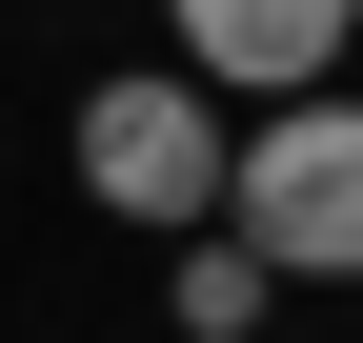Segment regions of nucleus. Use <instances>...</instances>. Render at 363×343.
Masks as SVG:
<instances>
[{
	"mask_svg": "<svg viewBox=\"0 0 363 343\" xmlns=\"http://www.w3.org/2000/svg\"><path fill=\"white\" fill-rule=\"evenodd\" d=\"M222 223L262 242V283H363V101L343 81L262 101V142L222 162Z\"/></svg>",
	"mask_w": 363,
	"mask_h": 343,
	"instance_id": "f257e3e1",
	"label": "nucleus"
},
{
	"mask_svg": "<svg viewBox=\"0 0 363 343\" xmlns=\"http://www.w3.org/2000/svg\"><path fill=\"white\" fill-rule=\"evenodd\" d=\"M222 81H182V61H142V81H101L81 101V182H101V223H142V242H182V223H222Z\"/></svg>",
	"mask_w": 363,
	"mask_h": 343,
	"instance_id": "f03ea898",
	"label": "nucleus"
},
{
	"mask_svg": "<svg viewBox=\"0 0 363 343\" xmlns=\"http://www.w3.org/2000/svg\"><path fill=\"white\" fill-rule=\"evenodd\" d=\"M182 21V81H222V101H303V81H343V0H162Z\"/></svg>",
	"mask_w": 363,
	"mask_h": 343,
	"instance_id": "7ed1b4c3",
	"label": "nucleus"
},
{
	"mask_svg": "<svg viewBox=\"0 0 363 343\" xmlns=\"http://www.w3.org/2000/svg\"><path fill=\"white\" fill-rule=\"evenodd\" d=\"M262 303H283V283H262V242H242V223H182L162 323H182V343H262Z\"/></svg>",
	"mask_w": 363,
	"mask_h": 343,
	"instance_id": "20e7f679",
	"label": "nucleus"
},
{
	"mask_svg": "<svg viewBox=\"0 0 363 343\" xmlns=\"http://www.w3.org/2000/svg\"><path fill=\"white\" fill-rule=\"evenodd\" d=\"M343 21H363V0H343Z\"/></svg>",
	"mask_w": 363,
	"mask_h": 343,
	"instance_id": "39448f33",
	"label": "nucleus"
}]
</instances>
